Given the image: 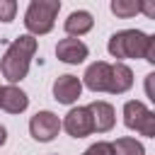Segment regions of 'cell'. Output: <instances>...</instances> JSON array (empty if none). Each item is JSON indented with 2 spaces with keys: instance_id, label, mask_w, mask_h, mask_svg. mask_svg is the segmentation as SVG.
Listing matches in <instances>:
<instances>
[{
  "instance_id": "6da1fadb",
  "label": "cell",
  "mask_w": 155,
  "mask_h": 155,
  "mask_svg": "<svg viewBox=\"0 0 155 155\" xmlns=\"http://www.w3.org/2000/svg\"><path fill=\"white\" fill-rule=\"evenodd\" d=\"M107 51L114 58H143L148 63H155V39L140 29H121L114 31Z\"/></svg>"
},
{
  "instance_id": "7a4b0ae2",
  "label": "cell",
  "mask_w": 155,
  "mask_h": 155,
  "mask_svg": "<svg viewBox=\"0 0 155 155\" xmlns=\"http://www.w3.org/2000/svg\"><path fill=\"white\" fill-rule=\"evenodd\" d=\"M36 48H39V41L34 36H29V34H22V36L12 39V44L7 46V51H5V56L0 61L2 78H7L12 85L19 82L22 78H27Z\"/></svg>"
},
{
  "instance_id": "3957f363",
  "label": "cell",
  "mask_w": 155,
  "mask_h": 155,
  "mask_svg": "<svg viewBox=\"0 0 155 155\" xmlns=\"http://www.w3.org/2000/svg\"><path fill=\"white\" fill-rule=\"evenodd\" d=\"M58 10H61L58 0H31L27 12H24V27H27L29 36L48 34L56 24Z\"/></svg>"
},
{
  "instance_id": "277c9868",
  "label": "cell",
  "mask_w": 155,
  "mask_h": 155,
  "mask_svg": "<svg viewBox=\"0 0 155 155\" xmlns=\"http://www.w3.org/2000/svg\"><path fill=\"white\" fill-rule=\"evenodd\" d=\"M124 124L131 131H138L145 138H155V114L138 99L124 104Z\"/></svg>"
},
{
  "instance_id": "5b68a950",
  "label": "cell",
  "mask_w": 155,
  "mask_h": 155,
  "mask_svg": "<svg viewBox=\"0 0 155 155\" xmlns=\"http://www.w3.org/2000/svg\"><path fill=\"white\" fill-rule=\"evenodd\" d=\"M58 131H61V119H58L53 111H48V109L36 111V114L29 119V133H31V138L39 140V143L53 140V138L58 136Z\"/></svg>"
},
{
  "instance_id": "8992f818",
  "label": "cell",
  "mask_w": 155,
  "mask_h": 155,
  "mask_svg": "<svg viewBox=\"0 0 155 155\" xmlns=\"http://www.w3.org/2000/svg\"><path fill=\"white\" fill-rule=\"evenodd\" d=\"M61 126L68 131V136L73 138H87L90 133H94L92 128V116H90V109L87 107H73L65 119L61 121Z\"/></svg>"
},
{
  "instance_id": "52a82bcc",
  "label": "cell",
  "mask_w": 155,
  "mask_h": 155,
  "mask_svg": "<svg viewBox=\"0 0 155 155\" xmlns=\"http://www.w3.org/2000/svg\"><path fill=\"white\" fill-rule=\"evenodd\" d=\"M82 80H85V87L92 90V92H109V85H111V63L94 61L92 65H87Z\"/></svg>"
},
{
  "instance_id": "ba28073f",
  "label": "cell",
  "mask_w": 155,
  "mask_h": 155,
  "mask_svg": "<svg viewBox=\"0 0 155 155\" xmlns=\"http://www.w3.org/2000/svg\"><path fill=\"white\" fill-rule=\"evenodd\" d=\"M80 92H82V82H80V78H75V75H70V73L58 75V78L53 80V99L61 102V104H73V102H78Z\"/></svg>"
},
{
  "instance_id": "9c48e42d",
  "label": "cell",
  "mask_w": 155,
  "mask_h": 155,
  "mask_svg": "<svg viewBox=\"0 0 155 155\" xmlns=\"http://www.w3.org/2000/svg\"><path fill=\"white\" fill-rule=\"evenodd\" d=\"M87 53H90L87 44H85V41H80V39H73V36L61 39V41L56 44V56H58V61L70 63V65L82 63V61L87 58Z\"/></svg>"
},
{
  "instance_id": "30bf717a",
  "label": "cell",
  "mask_w": 155,
  "mask_h": 155,
  "mask_svg": "<svg viewBox=\"0 0 155 155\" xmlns=\"http://www.w3.org/2000/svg\"><path fill=\"white\" fill-rule=\"evenodd\" d=\"M87 109H90V116H92V128H94L97 133H107V131L114 128L116 114H114V107H111L109 102L97 99V102L87 104Z\"/></svg>"
},
{
  "instance_id": "8fae6325",
  "label": "cell",
  "mask_w": 155,
  "mask_h": 155,
  "mask_svg": "<svg viewBox=\"0 0 155 155\" xmlns=\"http://www.w3.org/2000/svg\"><path fill=\"white\" fill-rule=\"evenodd\" d=\"M0 107L7 111V114H22L27 107H29V97L24 90H19L17 85H7L2 87L0 92Z\"/></svg>"
},
{
  "instance_id": "7c38bea8",
  "label": "cell",
  "mask_w": 155,
  "mask_h": 155,
  "mask_svg": "<svg viewBox=\"0 0 155 155\" xmlns=\"http://www.w3.org/2000/svg\"><path fill=\"white\" fill-rule=\"evenodd\" d=\"M65 31H68V36H73V39H78V36H82V34H87L92 27H94V19H92V15L87 12V10H75V12H70L68 15V19H65Z\"/></svg>"
},
{
  "instance_id": "4fadbf2b",
  "label": "cell",
  "mask_w": 155,
  "mask_h": 155,
  "mask_svg": "<svg viewBox=\"0 0 155 155\" xmlns=\"http://www.w3.org/2000/svg\"><path fill=\"white\" fill-rule=\"evenodd\" d=\"M133 87V70L126 63H114L111 65V85L109 92L111 94H124Z\"/></svg>"
},
{
  "instance_id": "5bb4252c",
  "label": "cell",
  "mask_w": 155,
  "mask_h": 155,
  "mask_svg": "<svg viewBox=\"0 0 155 155\" xmlns=\"http://www.w3.org/2000/svg\"><path fill=\"white\" fill-rule=\"evenodd\" d=\"M111 150H114V155H145L143 143L136 140V138H128V136L116 138V140L111 143Z\"/></svg>"
},
{
  "instance_id": "9a60e30c",
  "label": "cell",
  "mask_w": 155,
  "mask_h": 155,
  "mask_svg": "<svg viewBox=\"0 0 155 155\" xmlns=\"http://www.w3.org/2000/svg\"><path fill=\"white\" fill-rule=\"evenodd\" d=\"M111 12L121 19H128V17H136L140 12V2H133V0H114L111 2Z\"/></svg>"
},
{
  "instance_id": "2e32d148",
  "label": "cell",
  "mask_w": 155,
  "mask_h": 155,
  "mask_svg": "<svg viewBox=\"0 0 155 155\" xmlns=\"http://www.w3.org/2000/svg\"><path fill=\"white\" fill-rule=\"evenodd\" d=\"M17 12V2L15 0H0V22H12Z\"/></svg>"
},
{
  "instance_id": "e0dca14e",
  "label": "cell",
  "mask_w": 155,
  "mask_h": 155,
  "mask_svg": "<svg viewBox=\"0 0 155 155\" xmlns=\"http://www.w3.org/2000/svg\"><path fill=\"white\" fill-rule=\"evenodd\" d=\"M82 155H114V150H111V143H107V140H97V143H92Z\"/></svg>"
},
{
  "instance_id": "ac0fdd59",
  "label": "cell",
  "mask_w": 155,
  "mask_h": 155,
  "mask_svg": "<svg viewBox=\"0 0 155 155\" xmlns=\"http://www.w3.org/2000/svg\"><path fill=\"white\" fill-rule=\"evenodd\" d=\"M5 143H7V128L0 124V145H5Z\"/></svg>"
},
{
  "instance_id": "d6986e66",
  "label": "cell",
  "mask_w": 155,
  "mask_h": 155,
  "mask_svg": "<svg viewBox=\"0 0 155 155\" xmlns=\"http://www.w3.org/2000/svg\"><path fill=\"white\" fill-rule=\"evenodd\" d=\"M0 92H2V87H0Z\"/></svg>"
}]
</instances>
